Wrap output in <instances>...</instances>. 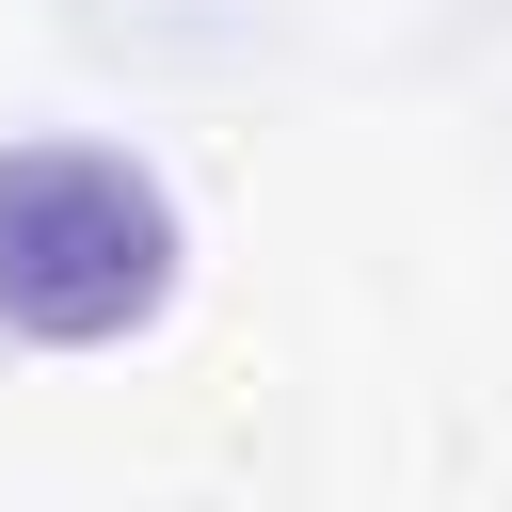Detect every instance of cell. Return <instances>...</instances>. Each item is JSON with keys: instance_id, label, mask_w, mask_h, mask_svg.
<instances>
[{"instance_id": "1", "label": "cell", "mask_w": 512, "mask_h": 512, "mask_svg": "<svg viewBox=\"0 0 512 512\" xmlns=\"http://www.w3.org/2000/svg\"><path fill=\"white\" fill-rule=\"evenodd\" d=\"M176 288V192L128 144H0V336L96 352Z\"/></svg>"}]
</instances>
